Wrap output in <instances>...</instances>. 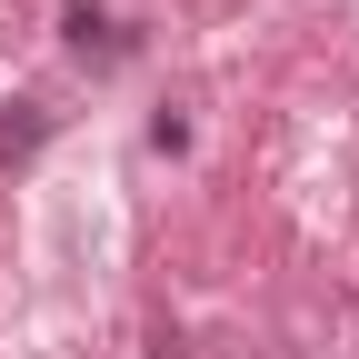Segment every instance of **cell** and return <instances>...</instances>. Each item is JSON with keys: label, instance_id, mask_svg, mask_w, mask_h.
<instances>
[{"label": "cell", "instance_id": "obj_1", "mask_svg": "<svg viewBox=\"0 0 359 359\" xmlns=\"http://www.w3.org/2000/svg\"><path fill=\"white\" fill-rule=\"evenodd\" d=\"M60 50H70V60H90V70H120L140 40H130V20H110L100 0H70V11H60Z\"/></svg>", "mask_w": 359, "mask_h": 359}, {"label": "cell", "instance_id": "obj_2", "mask_svg": "<svg viewBox=\"0 0 359 359\" xmlns=\"http://www.w3.org/2000/svg\"><path fill=\"white\" fill-rule=\"evenodd\" d=\"M40 140H50V100H11L0 110V170H30Z\"/></svg>", "mask_w": 359, "mask_h": 359}, {"label": "cell", "instance_id": "obj_3", "mask_svg": "<svg viewBox=\"0 0 359 359\" xmlns=\"http://www.w3.org/2000/svg\"><path fill=\"white\" fill-rule=\"evenodd\" d=\"M150 359H180V330H150Z\"/></svg>", "mask_w": 359, "mask_h": 359}]
</instances>
